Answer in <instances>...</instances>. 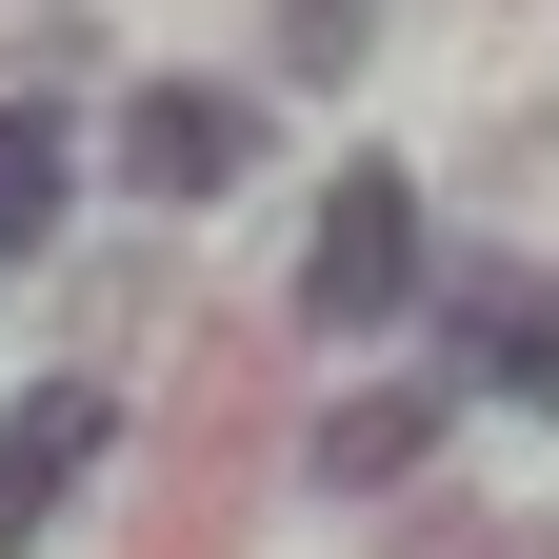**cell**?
Instances as JSON below:
<instances>
[{
    "mask_svg": "<svg viewBox=\"0 0 559 559\" xmlns=\"http://www.w3.org/2000/svg\"><path fill=\"white\" fill-rule=\"evenodd\" d=\"M400 300H419V180L400 160H340L320 180V240H300V320L320 340H380Z\"/></svg>",
    "mask_w": 559,
    "mask_h": 559,
    "instance_id": "1",
    "label": "cell"
},
{
    "mask_svg": "<svg viewBox=\"0 0 559 559\" xmlns=\"http://www.w3.org/2000/svg\"><path fill=\"white\" fill-rule=\"evenodd\" d=\"M240 160H260V100H240V81H140V100H120V180H140V200H221Z\"/></svg>",
    "mask_w": 559,
    "mask_h": 559,
    "instance_id": "2",
    "label": "cell"
},
{
    "mask_svg": "<svg viewBox=\"0 0 559 559\" xmlns=\"http://www.w3.org/2000/svg\"><path fill=\"white\" fill-rule=\"evenodd\" d=\"M100 440H120V400H100V380H21V400H0V559L81 500V460H100Z\"/></svg>",
    "mask_w": 559,
    "mask_h": 559,
    "instance_id": "3",
    "label": "cell"
},
{
    "mask_svg": "<svg viewBox=\"0 0 559 559\" xmlns=\"http://www.w3.org/2000/svg\"><path fill=\"white\" fill-rule=\"evenodd\" d=\"M440 320H460V360L500 380V400H559V280H539V260H479V280H440Z\"/></svg>",
    "mask_w": 559,
    "mask_h": 559,
    "instance_id": "4",
    "label": "cell"
},
{
    "mask_svg": "<svg viewBox=\"0 0 559 559\" xmlns=\"http://www.w3.org/2000/svg\"><path fill=\"white\" fill-rule=\"evenodd\" d=\"M419 440H440V380H419V400H340V419H320V479H340V500H380Z\"/></svg>",
    "mask_w": 559,
    "mask_h": 559,
    "instance_id": "5",
    "label": "cell"
},
{
    "mask_svg": "<svg viewBox=\"0 0 559 559\" xmlns=\"http://www.w3.org/2000/svg\"><path fill=\"white\" fill-rule=\"evenodd\" d=\"M60 180H81V160H60V120L0 100V240H40V221H60Z\"/></svg>",
    "mask_w": 559,
    "mask_h": 559,
    "instance_id": "6",
    "label": "cell"
}]
</instances>
